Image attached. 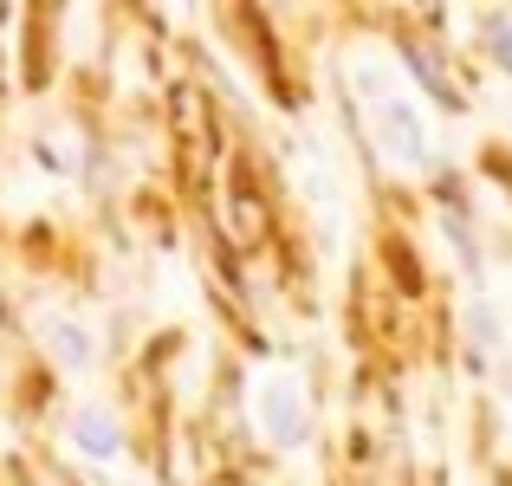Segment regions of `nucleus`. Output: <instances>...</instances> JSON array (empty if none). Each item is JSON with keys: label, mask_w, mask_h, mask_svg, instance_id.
Masks as SVG:
<instances>
[{"label": "nucleus", "mask_w": 512, "mask_h": 486, "mask_svg": "<svg viewBox=\"0 0 512 486\" xmlns=\"http://www.w3.org/2000/svg\"><path fill=\"white\" fill-rule=\"evenodd\" d=\"M253 409H260V435L273 441V448H299L305 441V396L292 383H266Z\"/></svg>", "instance_id": "f257e3e1"}, {"label": "nucleus", "mask_w": 512, "mask_h": 486, "mask_svg": "<svg viewBox=\"0 0 512 486\" xmlns=\"http://www.w3.org/2000/svg\"><path fill=\"white\" fill-rule=\"evenodd\" d=\"M46 344H52V350H59V357H65V363H72V370H85V363H91V337H85V331H78V324H72V318H59V324H46Z\"/></svg>", "instance_id": "20e7f679"}, {"label": "nucleus", "mask_w": 512, "mask_h": 486, "mask_svg": "<svg viewBox=\"0 0 512 486\" xmlns=\"http://www.w3.org/2000/svg\"><path fill=\"white\" fill-rule=\"evenodd\" d=\"M72 441H78L85 454H98V461H111V454L124 448V435H117V422H104L98 409H85V415L72 422Z\"/></svg>", "instance_id": "7ed1b4c3"}, {"label": "nucleus", "mask_w": 512, "mask_h": 486, "mask_svg": "<svg viewBox=\"0 0 512 486\" xmlns=\"http://www.w3.org/2000/svg\"><path fill=\"white\" fill-rule=\"evenodd\" d=\"M376 124H383L389 150H396L402 162H428V137H422V124H415V111L402 98H383V104H376Z\"/></svg>", "instance_id": "f03ea898"}]
</instances>
